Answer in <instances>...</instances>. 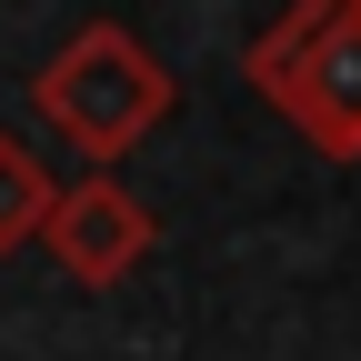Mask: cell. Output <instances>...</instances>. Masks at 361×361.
<instances>
[{
    "label": "cell",
    "instance_id": "6da1fadb",
    "mask_svg": "<svg viewBox=\"0 0 361 361\" xmlns=\"http://www.w3.org/2000/svg\"><path fill=\"white\" fill-rule=\"evenodd\" d=\"M171 71L151 61V40L130 30V20H80L51 61H40V80H30V111L61 130V141L80 151V161H130L151 141V130L171 121Z\"/></svg>",
    "mask_w": 361,
    "mask_h": 361
},
{
    "label": "cell",
    "instance_id": "7a4b0ae2",
    "mask_svg": "<svg viewBox=\"0 0 361 361\" xmlns=\"http://www.w3.org/2000/svg\"><path fill=\"white\" fill-rule=\"evenodd\" d=\"M241 80L322 161H361V0H291L241 51Z\"/></svg>",
    "mask_w": 361,
    "mask_h": 361
},
{
    "label": "cell",
    "instance_id": "3957f363",
    "mask_svg": "<svg viewBox=\"0 0 361 361\" xmlns=\"http://www.w3.org/2000/svg\"><path fill=\"white\" fill-rule=\"evenodd\" d=\"M151 211L141 191H130L121 171H90V180H61V201H51V231H40V251H51L80 291H121L130 271L151 261Z\"/></svg>",
    "mask_w": 361,
    "mask_h": 361
},
{
    "label": "cell",
    "instance_id": "277c9868",
    "mask_svg": "<svg viewBox=\"0 0 361 361\" xmlns=\"http://www.w3.org/2000/svg\"><path fill=\"white\" fill-rule=\"evenodd\" d=\"M51 201H61L51 161H40L20 130H0V261H11L20 241H40V231H51Z\"/></svg>",
    "mask_w": 361,
    "mask_h": 361
}]
</instances>
